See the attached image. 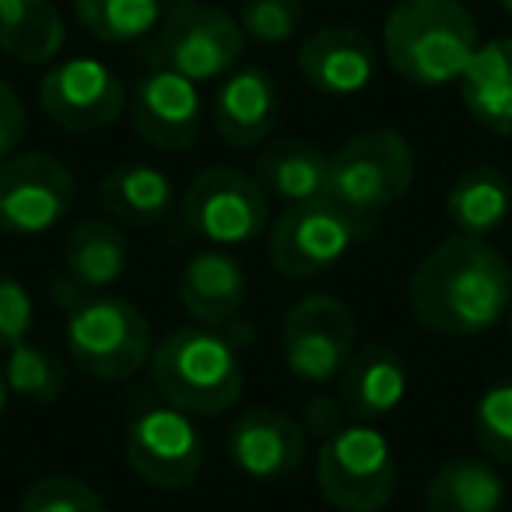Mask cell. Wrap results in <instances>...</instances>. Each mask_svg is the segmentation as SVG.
<instances>
[{
    "mask_svg": "<svg viewBox=\"0 0 512 512\" xmlns=\"http://www.w3.org/2000/svg\"><path fill=\"white\" fill-rule=\"evenodd\" d=\"M407 306L418 327L446 337H477L509 316L512 264L474 235H446L414 267Z\"/></svg>",
    "mask_w": 512,
    "mask_h": 512,
    "instance_id": "1",
    "label": "cell"
},
{
    "mask_svg": "<svg viewBox=\"0 0 512 512\" xmlns=\"http://www.w3.org/2000/svg\"><path fill=\"white\" fill-rule=\"evenodd\" d=\"M481 46L477 22L460 0H400L383 25V57L418 88L463 78Z\"/></svg>",
    "mask_w": 512,
    "mask_h": 512,
    "instance_id": "2",
    "label": "cell"
},
{
    "mask_svg": "<svg viewBox=\"0 0 512 512\" xmlns=\"http://www.w3.org/2000/svg\"><path fill=\"white\" fill-rule=\"evenodd\" d=\"M151 383L165 404L190 418H218L242 397V362L232 334L190 323L155 344Z\"/></svg>",
    "mask_w": 512,
    "mask_h": 512,
    "instance_id": "3",
    "label": "cell"
},
{
    "mask_svg": "<svg viewBox=\"0 0 512 512\" xmlns=\"http://www.w3.org/2000/svg\"><path fill=\"white\" fill-rule=\"evenodd\" d=\"M67 355L99 383H123L151 365L155 337L134 302L106 292H78L67 302Z\"/></svg>",
    "mask_w": 512,
    "mask_h": 512,
    "instance_id": "4",
    "label": "cell"
},
{
    "mask_svg": "<svg viewBox=\"0 0 512 512\" xmlns=\"http://www.w3.org/2000/svg\"><path fill=\"white\" fill-rule=\"evenodd\" d=\"M411 183L414 151L407 137L390 127L362 130L330 155L327 197L369 228L407 197Z\"/></svg>",
    "mask_w": 512,
    "mask_h": 512,
    "instance_id": "5",
    "label": "cell"
},
{
    "mask_svg": "<svg viewBox=\"0 0 512 512\" xmlns=\"http://www.w3.org/2000/svg\"><path fill=\"white\" fill-rule=\"evenodd\" d=\"M316 484L337 512H383L397 491V456L372 421L337 425L316 453Z\"/></svg>",
    "mask_w": 512,
    "mask_h": 512,
    "instance_id": "6",
    "label": "cell"
},
{
    "mask_svg": "<svg viewBox=\"0 0 512 512\" xmlns=\"http://www.w3.org/2000/svg\"><path fill=\"white\" fill-rule=\"evenodd\" d=\"M369 232V225H362L330 197L302 200L278 214L267 235V253L281 278L306 281L341 264Z\"/></svg>",
    "mask_w": 512,
    "mask_h": 512,
    "instance_id": "7",
    "label": "cell"
},
{
    "mask_svg": "<svg viewBox=\"0 0 512 512\" xmlns=\"http://www.w3.org/2000/svg\"><path fill=\"white\" fill-rule=\"evenodd\" d=\"M246 53V36L228 11L186 0L176 4L155 29L151 64L190 78L193 85L221 81L239 67Z\"/></svg>",
    "mask_w": 512,
    "mask_h": 512,
    "instance_id": "8",
    "label": "cell"
},
{
    "mask_svg": "<svg viewBox=\"0 0 512 512\" xmlns=\"http://www.w3.org/2000/svg\"><path fill=\"white\" fill-rule=\"evenodd\" d=\"M204 460V435L186 411L158 397L130 414L127 463L144 484L162 491L190 488L204 470Z\"/></svg>",
    "mask_w": 512,
    "mask_h": 512,
    "instance_id": "9",
    "label": "cell"
},
{
    "mask_svg": "<svg viewBox=\"0 0 512 512\" xmlns=\"http://www.w3.org/2000/svg\"><path fill=\"white\" fill-rule=\"evenodd\" d=\"M183 221L218 246H246L264 235L271 221V197L253 172L232 165H211L193 176L186 197L179 200Z\"/></svg>",
    "mask_w": 512,
    "mask_h": 512,
    "instance_id": "10",
    "label": "cell"
},
{
    "mask_svg": "<svg viewBox=\"0 0 512 512\" xmlns=\"http://www.w3.org/2000/svg\"><path fill=\"white\" fill-rule=\"evenodd\" d=\"M74 172L46 151H22L0 162V232L46 235L71 214Z\"/></svg>",
    "mask_w": 512,
    "mask_h": 512,
    "instance_id": "11",
    "label": "cell"
},
{
    "mask_svg": "<svg viewBox=\"0 0 512 512\" xmlns=\"http://www.w3.org/2000/svg\"><path fill=\"white\" fill-rule=\"evenodd\" d=\"M281 355L302 383H330L355 355V316L334 295H306L281 327Z\"/></svg>",
    "mask_w": 512,
    "mask_h": 512,
    "instance_id": "12",
    "label": "cell"
},
{
    "mask_svg": "<svg viewBox=\"0 0 512 512\" xmlns=\"http://www.w3.org/2000/svg\"><path fill=\"white\" fill-rule=\"evenodd\" d=\"M39 106L60 130L92 134L120 120L127 109V88L106 60L71 57L43 74Z\"/></svg>",
    "mask_w": 512,
    "mask_h": 512,
    "instance_id": "13",
    "label": "cell"
},
{
    "mask_svg": "<svg viewBox=\"0 0 512 512\" xmlns=\"http://www.w3.org/2000/svg\"><path fill=\"white\" fill-rule=\"evenodd\" d=\"M127 113L134 134L155 151H186L204 130V99L190 78L151 64L127 92Z\"/></svg>",
    "mask_w": 512,
    "mask_h": 512,
    "instance_id": "14",
    "label": "cell"
},
{
    "mask_svg": "<svg viewBox=\"0 0 512 512\" xmlns=\"http://www.w3.org/2000/svg\"><path fill=\"white\" fill-rule=\"evenodd\" d=\"M228 460L253 481H285L306 460V432L285 411L249 407L228 428Z\"/></svg>",
    "mask_w": 512,
    "mask_h": 512,
    "instance_id": "15",
    "label": "cell"
},
{
    "mask_svg": "<svg viewBox=\"0 0 512 512\" xmlns=\"http://www.w3.org/2000/svg\"><path fill=\"white\" fill-rule=\"evenodd\" d=\"M376 71V43L348 25L316 29L299 46V74L320 95H358L372 85Z\"/></svg>",
    "mask_w": 512,
    "mask_h": 512,
    "instance_id": "16",
    "label": "cell"
},
{
    "mask_svg": "<svg viewBox=\"0 0 512 512\" xmlns=\"http://www.w3.org/2000/svg\"><path fill=\"white\" fill-rule=\"evenodd\" d=\"M179 306L200 323V327L225 330L232 334L239 327L242 306H246V271L239 260L221 249H204L190 256L179 274Z\"/></svg>",
    "mask_w": 512,
    "mask_h": 512,
    "instance_id": "17",
    "label": "cell"
},
{
    "mask_svg": "<svg viewBox=\"0 0 512 512\" xmlns=\"http://www.w3.org/2000/svg\"><path fill=\"white\" fill-rule=\"evenodd\" d=\"M281 116L278 81L264 67H235L214 95V127L232 148H256L274 134Z\"/></svg>",
    "mask_w": 512,
    "mask_h": 512,
    "instance_id": "18",
    "label": "cell"
},
{
    "mask_svg": "<svg viewBox=\"0 0 512 512\" xmlns=\"http://www.w3.org/2000/svg\"><path fill=\"white\" fill-rule=\"evenodd\" d=\"M341 404L355 421H379L397 411L407 393V365L386 344L358 348L341 376Z\"/></svg>",
    "mask_w": 512,
    "mask_h": 512,
    "instance_id": "19",
    "label": "cell"
},
{
    "mask_svg": "<svg viewBox=\"0 0 512 512\" xmlns=\"http://www.w3.org/2000/svg\"><path fill=\"white\" fill-rule=\"evenodd\" d=\"M456 85L467 113L481 127L512 137V39H488L477 46Z\"/></svg>",
    "mask_w": 512,
    "mask_h": 512,
    "instance_id": "20",
    "label": "cell"
},
{
    "mask_svg": "<svg viewBox=\"0 0 512 512\" xmlns=\"http://www.w3.org/2000/svg\"><path fill=\"white\" fill-rule=\"evenodd\" d=\"M256 179L264 183L267 197L281 204H302V200L327 197L330 186V155L313 141L285 137L260 151L256 158Z\"/></svg>",
    "mask_w": 512,
    "mask_h": 512,
    "instance_id": "21",
    "label": "cell"
},
{
    "mask_svg": "<svg viewBox=\"0 0 512 512\" xmlns=\"http://www.w3.org/2000/svg\"><path fill=\"white\" fill-rule=\"evenodd\" d=\"M127 271V235L120 221L85 218L71 228L64 242L67 285L78 292H106Z\"/></svg>",
    "mask_w": 512,
    "mask_h": 512,
    "instance_id": "22",
    "label": "cell"
},
{
    "mask_svg": "<svg viewBox=\"0 0 512 512\" xmlns=\"http://www.w3.org/2000/svg\"><path fill=\"white\" fill-rule=\"evenodd\" d=\"M99 200L106 214L120 225H158L172 214L176 200V183L162 169L144 162L116 165L102 176Z\"/></svg>",
    "mask_w": 512,
    "mask_h": 512,
    "instance_id": "23",
    "label": "cell"
},
{
    "mask_svg": "<svg viewBox=\"0 0 512 512\" xmlns=\"http://www.w3.org/2000/svg\"><path fill=\"white\" fill-rule=\"evenodd\" d=\"M509 214L512 183L498 165H474L460 172V179L446 193V218L460 235L488 239L509 221Z\"/></svg>",
    "mask_w": 512,
    "mask_h": 512,
    "instance_id": "24",
    "label": "cell"
},
{
    "mask_svg": "<svg viewBox=\"0 0 512 512\" xmlns=\"http://www.w3.org/2000/svg\"><path fill=\"white\" fill-rule=\"evenodd\" d=\"M67 43L64 15L53 0H4L0 4V50L25 67H46Z\"/></svg>",
    "mask_w": 512,
    "mask_h": 512,
    "instance_id": "25",
    "label": "cell"
},
{
    "mask_svg": "<svg viewBox=\"0 0 512 512\" xmlns=\"http://www.w3.org/2000/svg\"><path fill=\"white\" fill-rule=\"evenodd\" d=\"M505 481L488 456H456L432 474L425 488L428 512H498Z\"/></svg>",
    "mask_w": 512,
    "mask_h": 512,
    "instance_id": "26",
    "label": "cell"
},
{
    "mask_svg": "<svg viewBox=\"0 0 512 512\" xmlns=\"http://www.w3.org/2000/svg\"><path fill=\"white\" fill-rule=\"evenodd\" d=\"M81 29L99 43L123 46L151 36L169 15V0H71Z\"/></svg>",
    "mask_w": 512,
    "mask_h": 512,
    "instance_id": "27",
    "label": "cell"
},
{
    "mask_svg": "<svg viewBox=\"0 0 512 512\" xmlns=\"http://www.w3.org/2000/svg\"><path fill=\"white\" fill-rule=\"evenodd\" d=\"M4 379L15 397L29 400V404H53L67 386V369L50 348L22 341L4 351Z\"/></svg>",
    "mask_w": 512,
    "mask_h": 512,
    "instance_id": "28",
    "label": "cell"
},
{
    "mask_svg": "<svg viewBox=\"0 0 512 512\" xmlns=\"http://www.w3.org/2000/svg\"><path fill=\"white\" fill-rule=\"evenodd\" d=\"M474 439L491 463L512 467V379L488 386L474 404Z\"/></svg>",
    "mask_w": 512,
    "mask_h": 512,
    "instance_id": "29",
    "label": "cell"
},
{
    "mask_svg": "<svg viewBox=\"0 0 512 512\" xmlns=\"http://www.w3.org/2000/svg\"><path fill=\"white\" fill-rule=\"evenodd\" d=\"M22 512H106L102 495L71 474H46L22 495Z\"/></svg>",
    "mask_w": 512,
    "mask_h": 512,
    "instance_id": "30",
    "label": "cell"
},
{
    "mask_svg": "<svg viewBox=\"0 0 512 512\" xmlns=\"http://www.w3.org/2000/svg\"><path fill=\"white\" fill-rule=\"evenodd\" d=\"M235 22L242 36L256 43H288L302 25V0H242Z\"/></svg>",
    "mask_w": 512,
    "mask_h": 512,
    "instance_id": "31",
    "label": "cell"
},
{
    "mask_svg": "<svg viewBox=\"0 0 512 512\" xmlns=\"http://www.w3.org/2000/svg\"><path fill=\"white\" fill-rule=\"evenodd\" d=\"M32 327H36V306H32L29 288L15 274L0 271V351L29 341Z\"/></svg>",
    "mask_w": 512,
    "mask_h": 512,
    "instance_id": "32",
    "label": "cell"
},
{
    "mask_svg": "<svg viewBox=\"0 0 512 512\" xmlns=\"http://www.w3.org/2000/svg\"><path fill=\"white\" fill-rule=\"evenodd\" d=\"M25 127H29V120H25L22 99H18V92L8 81L0 78V162L18 151V144H22V137H25Z\"/></svg>",
    "mask_w": 512,
    "mask_h": 512,
    "instance_id": "33",
    "label": "cell"
},
{
    "mask_svg": "<svg viewBox=\"0 0 512 512\" xmlns=\"http://www.w3.org/2000/svg\"><path fill=\"white\" fill-rule=\"evenodd\" d=\"M8 397H11V390H8V379H4V365H0V414L8 407Z\"/></svg>",
    "mask_w": 512,
    "mask_h": 512,
    "instance_id": "34",
    "label": "cell"
},
{
    "mask_svg": "<svg viewBox=\"0 0 512 512\" xmlns=\"http://www.w3.org/2000/svg\"><path fill=\"white\" fill-rule=\"evenodd\" d=\"M498 4H502V11H505V15L512 18V0H498Z\"/></svg>",
    "mask_w": 512,
    "mask_h": 512,
    "instance_id": "35",
    "label": "cell"
},
{
    "mask_svg": "<svg viewBox=\"0 0 512 512\" xmlns=\"http://www.w3.org/2000/svg\"><path fill=\"white\" fill-rule=\"evenodd\" d=\"M505 320H509V330H512V306H509V316H505Z\"/></svg>",
    "mask_w": 512,
    "mask_h": 512,
    "instance_id": "36",
    "label": "cell"
},
{
    "mask_svg": "<svg viewBox=\"0 0 512 512\" xmlns=\"http://www.w3.org/2000/svg\"><path fill=\"white\" fill-rule=\"evenodd\" d=\"M0 4H4V0H0Z\"/></svg>",
    "mask_w": 512,
    "mask_h": 512,
    "instance_id": "37",
    "label": "cell"
}]
</instances>
